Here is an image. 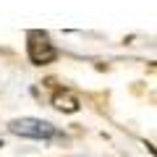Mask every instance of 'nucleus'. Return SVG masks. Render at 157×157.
Segmentation results:
<instances>
[{"mask_svg":"<svg viewBox=\"0 0 157 157\" xmlns=\"http://www.w3.org/2000/svg\"><path fill=\"white\" fill-rule=\"evenodd\" d=\"M11 134L16 136H26V139H50L55 136V126L47 123V121H39V118H16L11 121Z\"/></svg>","mask_w":157,"mask_h":157,"instance_id":"obj_1","label":"nucleus"},{"mask_svg":"<svg viewBox=\"0 0 157 157\" xmlns=\"http://www.w3.org/2000/svg\"><path fill=\"white\" fill-rule=\"evenodd\" d=\"M26 50H29V60L34 66H47L58 58V50L52 47L50 37L45 32H32L29 34V42H26Z\"/></svg>","mask_w":157,"mask_h":157,"instance_id":"obj_2","label":"nucleus"}]
</instances>
